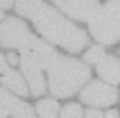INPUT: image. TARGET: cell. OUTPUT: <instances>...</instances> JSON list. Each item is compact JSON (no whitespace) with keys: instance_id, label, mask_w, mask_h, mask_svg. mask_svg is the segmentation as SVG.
<instances>
[{"instance_id":"1","label":"cell","mask_w":120,"mask_h":118,"mask_svg":"<svg viewBox=\"0 0 120 118\" xmlns=\"http://www.w3.org/2000/svg\"><path fill=\"white\" fill-rule=\"evenodd\" d=\"M14 4L20 16H26L51 43L61 45L73 53H79L83 51V47H87V33L43 0H16Z\"/></svg>"},{"instance_id":"2","label":"cell","mask_w":120,"mask_h":118,"mask_svg":"<svg viewBox=\"0 0 120 118\" xmlns=\"http://www.w3.org/2000/svg\"><path fill=\"white\" fill-rule=\"evenodd\" d=\"M0 43L4 47L18 49L20 55H30L41 69H47L57 59V53L49 43L41 41L18 18H6L0 22Z\"/></svg>"},{"instance_id":"3","label":"cell","mask_w":120,"mask_h":118,"mask_svg":"<svg viewBox=\"0 0 120 118\" xmlns=\"http://www.w3.org/2000/svg\"><path fill=\"white\" fill-rule=\"evenodd\" d=\"M47 75H49L47 79H49L51 95L65 98V96L75 95L91 79V69L83 61L57 55V59L47 67Z\"/></svg>"},{"instance_id":"4","label":"cell","mask_w":120,"mask_h":118,"mask_svg":"<svg viewBox=\"0 0 120 118\" xmlns=\"http://www.w3.org/2000/svg\"><path fill=\"white\" fill-rule=\"evenodd\" d=\"M93 37L101 43H116L120 41V0H108L89 20Z\"/></svg>"},{"instance_id":"5","label":"cell","mask_w":120,"mask_h":118,"mask_svg":"<svg viewBox=\"0 0 120 118\" xmlns=\"http://www.w3.org/2000/svg\"><path fill=\"white\" fill-rule=\"evenodd\" d=\"M81 100L89 106H110L118 100V91L108 83L91 81L81 91Z\"/></svg>"},{"instance_id":"6","label":"cell","mask_w":120,"mask_h":118,"mask_svg":"<svg viewBox=\"0 0 120 118\" xmlns=\"http://www.w3.org/2000/svg\"><path fill=\"white\" fill-rule=\"evenodd\" d=\"M0 118H36V114L14 92L0 87Z\"/></svg>"},{"instance_id":"7","label":"cell","mask_w":120,"mask_h":118,"mask_svg":"<svg viewBox=\"0 0 120 118\" xmlns=\"http://www.w3.org/2000/svg\"><path fill=\"white\" fill-rule=\"evenodd\" d=\"M20 67H22V73L26 77L28 88L34 96H39L45 92V81H43V73L41 67L38 65L30 55H20Z\"/></svg>"},{"instance_id":"8","label":"cell","mask_w":120,"mask_h":118,"mask_svg":"<svg viewBox=\"0 0 120 118\" xmlns=\"http://www.w3.org/2000/svg\"><path fill=\"white\" fill-rule=\"evenodd\" d=\"M51 2L75 20H91L98 8V0H51Z\"/></svg>"},{"instance_id":"9","label":"cell","mask_w":120,"mask_h":118,"mask_svg":"<svg viewBox=\"0 0 120 118\" xmlns=\"http://www.w3.org/2000/svg\"><path fill=\"white\" fill-rule=\"evenodd\" d=\"M0 85L6 87L10 92H14V95H28V83L26 79H22L18 71H14L12 67H10L8 59L4 55H0Z\"/></svg>"},{"instance_id":"10","label":"cell","mask_w":120,"mask_h":118,"mask_svg":"<svg viewBox=\"0 0 120 118\" xmlns=\"http://www.w3.org/2000/svg\"><path fill=\"white\" fill-rule=\"evenodd\" d=\"M94 65H97V71L101 75V79H104V83H108V85L120 83V61L116 57L108 55V53H102L94 61Z\"/></svg>"},{"instance_id":"11","label":"cell","mask_w":120,"mask_h":118,"mask_svg":"<svg viewBox=\"0 0 120 118\" xmlns=\"http://www.w3.org/2000/svg\"><path fill=\"white\" fill-rule=\"evenodd\" d=\"M59 104L55 98H41L36 104V112L39 118H57L59 116Z\"/></svg>"},{"instance_id":"12","label":"cell","mask_w":120,"mask_h":118,"mask_svg":"<svg viewBox=\"0 0 120 118\" xmlns=\"http://www.w3.org/2000/svg\"><path fill=\"white\" fill-rule=\"evenodd\" d=\"M59 118H83V108L79 104H75V102H71V104L61 108V116Z\"/></svg>"},{"instance_id":"13","label":"cell","mask_w":120,"mask_h":118,"mask_svg":"<svg viewBox=\"0 0 120 118\" xmlns=\"http://www.w3.org/2000/svg\"><path fill=\"white\" fill-rule=\"evenodd\" d=\"M102 53H104V49H102L101 45H94V47H91L87 53H85V61H87V63H94L98 57L102 55Z\"/></svg>"},{"instance_id":"14","label":"cell","mask_w":120,"mask_h":118,"mask_svg":"<svg viewBox=\"0 0 120 118\" xmlns=\"http://www.w3.org/2000/svg\"><path fill=\"white\" fill-rule=\"evenodd\" d=\"M85 118H104L98 110H87V114H85Z\"/></svg>"},{"instance_id":"15","label":"cell","mask_w":120,"mask_h":118,"mask_svg":"<svg viewBox=\"0 0 120 118\" xmlns=\"http://www.w3.org/2000/svg\"><path fill=\"white\" fill-rule=\"evenodd\" d=\"M16 2V0H0V8H12V4Z\"/></svg>"},{"instance_id":"16","label":"cell","mask_w":120,"mask_h":118,"mask_svg":"<svg viewBox=\"0 0 120 118\" xmlns=\"http://www.w3.org/2000/svg\"><path fill=\"white\" fill-rule=\"evenodd\" d=\"M104 118H120V116H118V112H116V110H108L106 114H104Z\"/></svg>"},{"instance_id":"17","label":"cell","mask_w":120,"mask_h":118,"mask_svg":"<svg viewBox=\"0 0 120 118\" xmlns=\"http://www.w3.org/2000/svg\"><path fill=\"white\" fill-rule=\"evenodd\" d=\"M2 18H4V14H2V12H0V22H2Z\"/></svg>"}]
</instances>
